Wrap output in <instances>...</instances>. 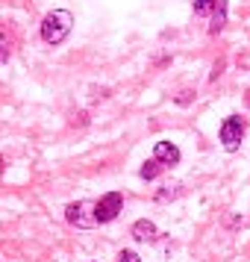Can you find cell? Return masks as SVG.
<instances>
[{"mask_svg":"<svg viewBox=\"0 0 250 262\" xmlns=\"http://www.w3.org/2000/svg\"><path fill=\"white\" fill-rule=\"evenodd\" d=\"M65 218H68V224L74 227H83V230H88V227L97 224V212H95V203H68L65 206Z\"/></svg>","mask_w":250,"mask_h":262,"instance_id":"obj_2","label":"cell"},{"mask_svg":"<svg viewBox=\"0 0 250 262\" xmlns=\"http://www.w3.org/2000/svg\"><path fill=\"white\" fill-rule=\"evenodd\" d=\"M118 262H142V259H139V253H132V250H121Z\"/></svg>","mask_w":250,"mask_h":262,"instance_id":"obj_10","label":"cell"},{"mask_svg":"<svg viewBox=\"0 0 250 262\" xmlns=\"http://www.w3.org/2000/svg\"><path fill=\"white\" fill-rule=\"evenodd\" d=\"M159 171H162V162H159V159H147L139 174H142V180H156L159 177Z\"/></svg>","mask_w":250,"mask_h":262,"instance_id":"obj_8","label":"cell"},{"mask_svg":"<svg viewBox=\"0 0 250 262\" xmlns=\"http://www.w3.org/2000/svg\"><path fill=\"white\" fill-rule=\"evenodd\" d=\"M241 136H244V121L238 115H233V118H226L221 124V144L226 150H238L241 147Z\"/></svg>","mask_w":250,"mask_h":262,"instance_id":"obj_4","label":"cell"},{"mask_svg":"<svg viewBox=\"0 0 250 262\" xmlns=\"http://www.w3.org/2000/svg\"><path fill=\"white\" fill-rule=\"evenodd\" d=\"M215 3H218V0H194V12L206 15L209 9H215Z\"/></svg>","mask_w":250,"mask_h":262,"instance_id":"obj_9","label":"cell"},{"mask_svg":"<svg viewBox=\"0 0 250 262\" xmlns=\"http://www.w3.org/2000/svg\"><path fill=\"white\" fill-rule=\"evenodd\" d=\"M132 238H135V242H156V238H159V230H156V224L153 221H135V224H132Z\"/></svg>","mask_w":250,"mask_h":262,"instance_id":"obj_6","label":"cell"},{"mask_svg":"<svg viewBox=\"0 0 250 262\" xmlns=\"http://www.w3.org/2000/svg\"><path fill=\"white\" fill-rule=\"evenodd\" d=\"M121 206H124V198H121L118 191H109V194H103V198L95 203L97 224H109V221H115V218H118V212H121Z\"/></svg>","mask_w":250,"mask_h":262,"instance_id":"obj_3","label":"cell"},{"mask_svg":"<svg viewBox=\"0 0 250 262\" xmlns=\"http://www.w3.org/2000/svg\"><path fill=\"white\" fill-rule=\"evenodd\" d=\"M224 24H226V0H218V3H215V9H212L209 33H212V36H218V33L224 30Z\"/></svg>","mask_w":250,"mask_h":262,"instance_id":"obj_7","label":"cell"},{"mask_svg":"<svg viewBox=\"0 0 250 262\" xmlns=\"http://www.w3.org/2000/svg\"><path fill=\"white\" fill-rule=\"evenodd\" d=\"M74 27V15L68 9H53V12L44 15V21H41V38L48 41V45H62L65 36L71 33Z\"/></svg>","mask_w":250,"mask_h":262,"instance_id":"obj_1","label":"cell"},{"mask_svg":"<svg viewBox=\"0 0 250 262\" xmlns=\"http://www.w3.org/2000/svg\"><path fill=\"white\" fill-rule=\"evenodd\" d=\"M153 159H159L162 165H177L179 162V147L171 142H159L153 147Z\"/></svg>","mask_w":250,"mask_h":262,"instance_id":"obj_5","label":"cell"}]
</instances>
